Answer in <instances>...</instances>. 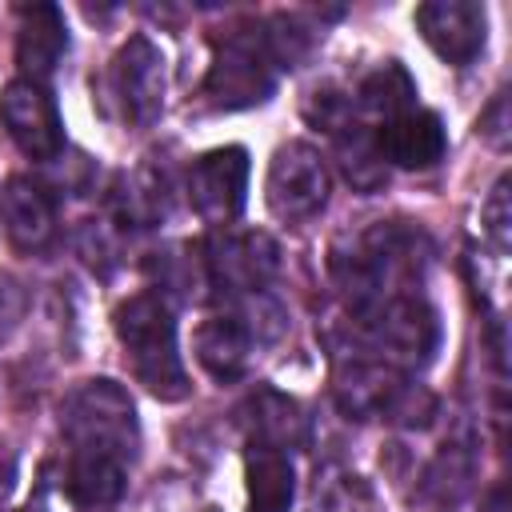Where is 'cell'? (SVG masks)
<instances>
[{"label": "cell", "mask_w": 512, "mask_h": 512, "mask_svg": "<svg viewBox=\"0 0 512 512\" xmlns=\"http://www.w3.org/2000/svg\"><path fill=\"white\" fill-rule=\"evenodd\" d=\"M484 232H488V240L500 248V252H508V244H512V204H508V176H500L496 180V188L488 192V200H484Z\"/></svg>", "instance_id": "cell-22"}, {"label": "cell", "mask_w": 512, "mask_h": 512, "mask_svg": "<svg viewBox=\"0 0 512 512\" xmlns=\"http://www.w3.org/2000/svg\"><path fill=\"white\" fill-rule=\"evenodd\" d=\"M208 280L236 296L260 292L280 268V248L264 232H216L208 240Z\"/></svg>", "instance_id": "cell-10"}, {"label": "cell", "mask_w": 512, "mask_h": 512, "mask_svg": "<svg viewBox=\"0 0 512 512\" xmlns=\"http://www.w3.org/2000/svg\"><path fill=\"white\" fill-rule=\"evenodd\" d=\"M488 512H504V488H496V492L488 496Z\"/></svg>", "instance_id": "cell-26"}, {"label": "cell", "mask_w": 512, "mask_h": 512, "mask_svg": "<svg viewBox=\"0 0 512 512\" xmlns=\"http://www.w3.org/2000/svg\"><path fill=\"white\" fill-rule=\"evenodd\" d=\"M376 148H380V160L396 168H432L448 148V132L436 112L408 108L384 120V128L376 132Z\"/></svg>", "instance_id": "cell-13"}, {"label": "cell", "mask_w": 512, "mask_h": 512, "mask_svg": "<svg viewBox=\"0 0 512 512\" xmlns=\"http://www.w3.org/2000/svg\"><path fill=\"white\" fill-rule=\"evenodd\" d=\"M364 332L372 352H380L388 368H420L432 360L440 344L436 312L420 296H392L364 312Z\"/></svg>", "instance_id": "cell-5"}, {"label": "cell", "mask_w": 512, "mask_h": 512, "mask_svg": "<svg viewBox=\"0 0 512 512\" xmlns=\"http://www.w3.org/2000/svg\"><path fill=\"white\" fill-rule=\"evenodd\" d=\"M60 432L80 456H108L132 464L140 428L128 392L116 380H88L60 404Z\"/></svg>", "instance_id": "cell-2"}, {"label": "cell", "mask_w": 512, "mask_h": 512, "mask_svg": "<svg viewBox=\"0 0 512 512\" xmlns=\"http://www.w3.org/2000/svg\"><path fill=\"white\" fill-rule=\"evenodd\" d=\"M12 484H16V452L0 440V500L12 492Z\"/></svg>", "instance_id": "cell-25"}, {"label": "cell", "mask_w": 512, "mask_h": 512, "mask_svg": "<svg viewBox=\"0 0 512 512\" xmlns=\"http://www.w3.org/2000/svg\"><path fill=\"white\" fill-rule=\"evenodd\" d=\"M0 124L28 160H56L64 152V124L44 84L12 80L0 92Z\"/></svg>", "instance_id": "cell-8"}, {"label": "cell", "mask_w": 512, "mask_h": 512, "mask_svg": "<svg viewBox=\"0 0 512 512\" xmlns=\"http://www.w3.org/2000/svg\"><path fill=\"white\" fill-rule=\"evenodd\" d=\"M196 360L200 368L212 376V380H240L248 372V360H252V344H260L252 336V328L236 316V312H224V316H208L196 336Z\"/></svg>", "instance_id": "cell-15"}, {"label": "cell", "mask_w": 512, "mask_h": 512, "mask_svg": "<svg viewBox=\"0 0 512 512\" xmlns=\"http://www.w3.org/2000/svg\"><path fill=\"white\" fill-rule=\"evenodd\" d=\"M468 480H472V444L448 440L424 476V496L428 500H456L468 488Z\"/></svg>", "instance_id": "cell-21"}, {"label": "cell", "mask_w": 512, "mask_h": 512, "mask_svg": "<svg viewBox=\"0 0 512 512\" xmlns=\"http://www.w3.org/2000/svg\"><path fill=\"white\" fill-rule=\"evenodd\" d=\"M412 100H416V84H412V76L404 72V64H396V60H384V64H380L376 72H368V76L360 80V88H356V104H360L364 112H372V116H384V120H392V116L416 108Z\"/></svg>", "instance_id": "cell-20"}, {"label": "cell", "mask_w": 512, "mask_h": 512, "mask_svg": "<svg viewBox=\"0 0 512 512\" xmlns=\"http://www.w3.org/2000/svg\"><path fill=\"white\" fill-rule=\"evenodd\" d=\"M476 128H480V136H484L492 148H504V144H508V100H504V92L488 104V112L480 116Z\"/></svg>", "instance_id": "cell-23"}, {"label": "cell", "mask_w": 512, "mask_h": 512, "mask_svg": "<svg viewBox=\"0 0 512 512\" xmlns=\"http://www.w3.org/2000/svg\"><path fill=\"white\" fill-rule=\"evenodd\" d=\"M272 88H276V72L260 32H228L212 52V64L204 76V100L220 112H236V108L264 104Z\"/></svg>", "instance_id": "cell-4"}, {"label": "cell", "mask_w": 512, "mask_h": 512, "mask_svg": "<svg viewBox=\"0 0 512 512\" xmlns=\"http://www.w3.org/2000/svg\"><path fill=\"white\" fill-rule=\"evenodd\" d=\"M0 216H4V232L16 248L24 252H40L52 244L56 236V208L52 196L28 180V176H12L0 188Z\"/></svg>", "instance_id": "cell-14"}, {"label": "cell", "mask_w": 512, "mask_h": 512, "mask_svg": "<svg viewBox=\"0 0 512 512\" xmlns=\"http://www.w3.org/2000/svg\"><path fill=\"white\" fill-rule=\"evenodd\" d=\"M416 28L444 64L464 68L484 48L488 16H484V4H472V0H428L416 8Z\"/></svg>", "instance_id": "cell-11"}, {"label": "cell", "mask_w": 512, "mask_h": 512, "mask_svg": "<svg viewBox=\"0 0 512 512\" xmlns=\"http://www.w3.org/2000/svg\"><path fill=\"white\" fill-rule=\"evenodd\" d=\"M116 340L124 348V360L132 376L156 396V400H184L188 396V372L176 344V320L172 308L156 292H136L112 312Z\"/></svg>", "instance_id": "cell-1"}, {"label": "cell", "mask_w": 512, "mask_h": 512, "mask_svg": "<svg viewBox=\"0 0 512 512\" xmlns=\"http://www.w3.org/2000/svg\"><path fill=\"white\" fill-rule=\"evenodd\" d=\"M328 164L324 156L304 144V140H288L276 148L272 164H268V180H264V196L272 216L280 220H312L324 200H328Z\"/></svg>", "instance_id": "cell-6"}, {"label": "cell", "mask_w": 512, "mask_h": 512, "mask_svg": "<svg viewBox=\"0 0 512 512\" xmlns=\"http://www.w3.org/2000/svg\"><path fill=\"white\" fill-rule=\"evenodd\" d=\"M108 92L128 124H156L164 112V52L148 36H128L108 64Z\"/></svg>", "instance_id": "cell-7"}, {"label": "cell", "mask_w": 512, "mask_h": 512, "mask_svg": "<svg viewBox=\"0 0 512 512\" xmlns=\"http://www.w3.org/2000/svg\"><path fill=\"white\" fill-rule=\"evenodd\" d=\"M240 420L252 436V444H264V448H300L308 440V420L300 412V404L276 388H256L244 408H240Z\"/></svg>", "instance_id": "cell-16"}, {"label": "cell", "mask_w": 512, "mask_h": 512, "mask_svg": "<svg viewBox=\"0 0 512 512\" xmlns=\"http://www.w3.org/2000/svg\"><path fill=\"white\" fill-rule=\"evenodd\" d=\"M304 512H376V492L348 468H320L308 488Z\"/></svg>", "instance_id": "cell-19"}, {"label": "cell", "mask_w": 512, "mask_h": 512, "mask_svg": "<svg viewBox=\"0 0 512 512\" xmlns=\"http://www.w3.org/2000/svg\"><path fill=\"white\" fill-rule=\"evenodd\" d=\"M244 476H248V512H288L292 508L296 472H292L288 452L252 444V452L244 460Z\"/></svg>", "instance_id": "cell-17"}, {"label": "cell", "mask_w": 512, "mask_h": 512, "mask_svg": "<svg viewBox=\"0 0 512 512\" xmlns=\"http://www.w3.org/2000/svg\"><path fill=\"white\" fill-rule=\"evenodd\" d=\"M60 484H64V496L72 504H80V508H104V504H116L124 496L128 464L108 460V456H80V452H72Z\"/></svg>", "instance_id": "cell-18"}, {"label": "cell", "mask_w": 512, "mask_h": 512, "mask_svg": "<svg viewBox=\"0 0 512 512\" xmlns=\"http://www.w3.org/2000/svg\"><path fill=\"white\" fill-rule=\"evenodd\" d=\"M248 192V152L240 144L204 152L188 172V200L208 224H228L240 216Z\"/></svg>", "instance_id": "cell-9"}, {"label": "cell", "mask_w": 512, "mask_h": 512, "mask_svg": "<svg viewBox=\"0 0 512 512\" xmlns=\"http://www.w3.org/2000/svg\"><path fill=\"white\" fill-rule=\"evenodd\" d=\"M336 400L348 416H360V420L380 416V420H396L408 428L428 424V416L436 412L432 392L404 380L396 368L380 360H348L336 372Z\"/></svg>", "instance_id": "cell-3"}, {"label": "cell", "mask_w": 512, "mask_h": 512, "mask_svg": "<svg viewBox=\"0 0 512 512\" xmlns=\"http://www.w3.org/2000/svg\"><path fill=\"white\" fill-rule=\"evenodd\" d=\"M16 316H20V292L4 280V284H0V340L8 336V328L16 324Z\"/></svg>", "instance_id": "cell-24"}, {"label": "cell", "mask_w": 512, "mask_h": 512, "mask_svg": "<svg viewBox=\"0 0 512 512\" xmlns=\"http://www.w3.org/2000/svg\"><path fill=\"white\" fill-rule=\"evenodd\" d=\"M68 52V24L56 4H24L16 24V64L24 80L44 84Z\"/></svg>", "instance_id": "cell-12"}]
</instances>
